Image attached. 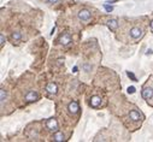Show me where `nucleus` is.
Listing matches in <instances>:
<instances>
[{"instance_id":"nucleus-5","label":"nucleus","mask_w":153,"mask_h":142,"mask_svg":"<svg viewBox=\"0 0 153 142\" xmlns=\"http://www.w3.org/2000/svg\"><path fill=\"white\" fill-rule=\"evenodd\" d=\"M37 99H39V94H37L36 92H34V90L28 92L27 95H25V101L27 102H33V101H36Z\"/></svg>"},{"instance_id":"nucleus-11","label":"nucleus","mask_w":153,"mask_h":142,"mask_svg":"<svg viewBox=\"0 0 153 142\" xmlns=\"http://www.w3.org/2000/svg\"><path fill=\"white\" fill-rule=\"evenodd\" d=\"M107 25L111 30H116L118 28V22H117V19H110L107 22Z\"/></svg>"},{"instance_id":"nucleus-20","label":"nucleus","mask_w":153,"mask_h":142,"mask_svg":"<svg viewBox=\"0 0 153 142\" xmlns=\"http://www.w3.org/2000/svg\"><path fill=\"white\" fill-rule=\"evenodd\" d=\"M57 61H58V63H57L58 65H62V64H64V59H58Z\"/></svg>"},{"instance_id":"nucleus-2","label":"nucleus","mask_w":153,"mask_h":142,"mask_svg":"<svg viewBox=\"0 0 153 142\" xmlns=\"http://www.w3.org/2000/svg\"><path fill=\"white\" fill-rule=\"evenodd\" d=\"M77 17H79V19H80V21H82V22H87V21H89V19H91L92 13H91V11H89V10L83 9V10H81V11L77 13Z\"/></svg>"},{"instance_id":"nucleus-18","label":"nucleus","mask_w":153,"mask_h":142,"mask_svg":"<svg viewBox=\"0 0 153 142\" xmlns=\"http://www.w3.org/2000/svg\"><path fill=\"white\" fill-rule=\"evenodd\" d=\"M128 93H129V94L135 93V87H129V88H128Z\"/></svg>"},{"instance_id":"nucleus-10","label":"nucleus","mask_w":153,"mask_h":142,"mask_svg":"<svg viewBox=\"0 0 153 142\" xmlns=\"http://www.w3.org/2000/svg\"><path fill=\"white\" fill-rule=\"evenodd\" d=\"M52 140H53L54 142H62V141L65 140V137H64V134H63V132L56 131V134L52 136Z\"/></svg>"},{"instance_id":"nucleus-4","label":"nucleus","mask_w":153,"mask_h":142,"mask_svg":"<svg viewBox=\"0 0 153 142\" xmlns=\"http://www.w3.org/2000/svg\"><path fill=\"white\" fill-rule=\"evenodd\" d=\"M59 42L63 45V46H66L71 42V35L69 33H63L62 36L59 38Z\"/></svg>"},{"instance_id":"nucleus-9","label":"nucleus","mask_w":153,"mask_h":142,"mask_svg":"<svg viewBox=\"0 0 153 142\" xmlns=\"http://www.w3.org/2000/svg\"><path fill=\"white\" fill-rule=\"evenodd\" d=\"M101 104V99L98 96V95H94V96H92V99H91V106L93 109H97V107H99V105Z\"/></svg>"},{"instance_id":"nucleus-1","label":"nucleus","mask_w":153,"mask_h":142,"mask_svg":"<svg viewBox=\"0 0 153 142\" xmlns=\"http://www.w3.org/2000/svg\"><path fill=\"white\" fill-rule=\"evenodd\" d=\"M68 111L71 113V115H77L79 111H80V105L76 100H72L69 105H68Z\"/></svg>"},{"instance_id":"nucleus-14","label":"nucleus","mask_w":153,"mask_h":142,"mask_svg":"<svg viewBox=\"0 0 153 142\" xmlns=\"http://www.w3.org/2000/svg\"><path fill=\"white\" fill-rule=\"evenodd\" d=\"M22 39V34L19 33V31H15L13 34H12V40L13 41H19Z\"/></svg>"},{"instance_id":"nucleus-16","label":"nucleus","mask_w":153,"mask_h":142,"mask_svg":"<svg viewBox=\"0 0 153 142\" xmlns=\"http://www.w3.org/2000/svg\"><path fill=\"white\" fill-rule=\"evenodd\" d=\"M4 44H5V36H4V34L1 33L0 34V46H4Z\"/></svg>"},{"instance_id":"nucleus-7","label":"nucleus","mask_w":153,"mask_h":142,"mask_svg":"<svg viewBox=\"0 0 153 142\" xmlns=\"http://www.w3.org/2000/svg\"><path fill=\"white\" fill-rule=\"evenodd\" d=\"M46 90H47V93H50V94H57V92H58V87H57V84L56 83H53V82H51V83H48L47 86H46Z\"/></svg>"},{"instance_id":"nucleus-17","label":"nucleus","mask_w":153,"mask_h":142,"mask_svg":"<svg viewBox=\"0 0 153 142\" xmlns=\"http://www.w3.org/2000/svg\"><path fill=\"white\" fill-rule=\"evenodd\" d=\"M104 9H105L107 12H111V11L113 10V7H112V6H110V5H107V4H104Z\"/></svg>"},{"instance_id":"nucleus-13","label":"nucleus","mask_w":153,"mask_h":142,"mask_svg":"<svg viewBox=\"0 0 153 142\" xmlns=\"http://www.w3.org/2000/svg\"><path fill=\"white\" fill-rule=\"evenodd\" d=\"M5 99H6V92L4 88H1L0 89V102H1V105H4Z\"/></svg>"},{"instance_id":"nucleus-21","label":"nucleus","mask_w":153,"mask_h":142,"mask_svg":"<svg viewBox=\"0 0 153 142\" xmlns=\"http://www.w3.org/2000/svg\"><path fill=\"white\" fill-rule=\"evenodd\" d=\"M72 72H77V66H75L74 70H72Z\"/></svg>"},{"instance_id":"nucleus-12","label":"nucleus","mask_w":153,"mask_h":142,"mask_svg":"<svg viewBox=\"0 0 153 142\" xmlns=\"http://www.w3.org/2000/svg\"><path fill=\"white\" fill-rule=\"evenodd\" d=\"M129 117H130V119H133V121H139V119H140V113L133 110V111H130Z\"/></svg>"},{"instance_id":"nucleus-3","label":"nucleus","mask_w":153,"mask_h":142,"mask_svg":"<svg viewBox=\"0 0 153 142\" xmlns=\"http://www.w3.org/2000/svg\"><path fill=\"white\" fill-rule=\"evenodd\" d=\"M46 126H47V129L51 130V131H58V122H57L54 118H50V119H47Z\"/></svg>"},{"instance_id":"nucleus-8","label":"nucleus","mask_w":153,"mask_h":142,"mask_svg":"<svg viewBox=\"0 0 153 142\" xmlns=\"http://www.w3.org/2000/svg\"><path fill=\"white\" fill-rule=\"evenodd\" d=\"M141 95H142V98H143L145 100H149V99L153 96V89H152V88H145V89L142 90Z\"/></svg>"},{"instance_id":"nucleus-19","label":"nucleus","mask_w":153,"mask_h":142,"mask_svg":"<svg viewBox=\"0 0 153 142\" xmlns=\"http://www.w3.org/2000/svg\"><path fill=\"white\" fill-rule=\"evenodd\" d=\"M45 1H46L47 4H56V3L59 1V0H45Z\"/></svg>"},{"instance_id":"nucleus-15","label":"nucleus","mask_w":153,"mask_h":142,"mask_svg":"<svg viewBox=\"0 0 153 142\" xmlns=\"http://www.w3.org/2000/svg\"><path fill=\"white\" fill-rule=\"evenodd\" d=\"M127 76H128L129 78H131L134 82H137V78H136V76H135L133 72H130V71H127Z\"/></svg>"},{"instance_id":"nucleus-6","label":"nucleus","mask_w":153,"mask_h":142,"mask_svg":"<svg viewBox=\"0 0 153 142\" xmlns=\"http://www.w3.org/2000/svg\"><path fill=\"white\" fill-rule=\"evenodd\" d=\"M130 36L133 38V39H139V38H141L142 36V30L140 29V28H133V29H130Z\"/></svg>"},{"instance_id":"nucleus-22","label":"nucleus","mask_w":153,"mask_h":142,"mask_svg":"<svg viewBox=\"0 0 153 142\" xmlns=\"http://www.w3.org/2000/svg\"><path fill=\"white\" fill-rule=\"evenodd\" d=\"M151 28H152V29H153V21H152V22H151Z\"/></svg>"}]
</instances>
